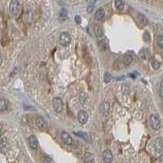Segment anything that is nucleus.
I'll use <instances>...</instances> for the list:
<instances>
[{
  "instance_id": "nucleus-33",
  "label": "nucleus",
  "mask_w": 163,
  "mask_h": 163,
  "mask_svg": "<svg viewBox=\"0 0 163 163\" xmlns=\"http://www.w3.org/2000/svg\"><path fill=\"white\" fill-rule=\"evenodd\" d=\"M159 162H160V163H163V154H162V155L160 156V158H159Z\"/></svg>"
},
{
  "instance_id": "nucleus-27",
  "label": "nucleus",
  "mask_w": 163,
  "mask_h": 163,
  "mask_svg": "<svg viewBox=\"0 0 163 163\" xmlns=\"http://www.w3.org/2000/svg\"><path fill=\"white\" fill-rule=\"evenodd\" d=\"M111 79H112L111 74L108 73H104V82H109L111 81Z\"/></svg>"
},
{
  "instance_id": "nucleus-5",
  "label": "nucleus",
  "mask_w": 163,
  "mask_h": 163,
  "mask_svg": "<svg viewBox=\"0 0 163 163\" xmlns=\"http://www.w3.org/2000/svg\"><path fill=\"white\" fill-rule=\"evenodd\" d=\"M150 125L154 130H159L161 128V122L160 120L156 115H151L150 116Z\"/></svg>"
},
{
  "instance_id": "nucleus-11",
  "label": "nucleus",
  "mask_w": 163,
  "mask_h": 163,
  "mask_svg": "<svg viewBox=\"0 0 163 163\" xmlns=\"http://www.w3.org/2000/svg\"><path fill=\"white\" fill-rule=\"evenodd\" d=\"M61 139L67 145H71L73 143V139L72 137L65 131L61 133Z\"/></svg>"
},
{
  "instance_id": "nucleus-16",
  "label": "nucleus",
  "mask_w": 163,
  "mask_h": 163,
  "mask_svg": "<svg viewBox=\"0 0 163 163\" xmlns=\"http://www.w3.org/2000/svg\"><path fill=\"white\" fill-rule=\"evenodd\" d=\"M8 106V101L5 99H1L0 100V112H3L7 108Z\"/></svg>"
},
{
  "instance_id": "nucleus-29",
  "label": "nucleus",
  "mask_w": 163,
  "mask_h": 163,
  "mask_svg": "<svg viewBox=\"0 0 163 163\" xmlns=\"http://www.w3.org/2000/svg\"><path fill=\"white\" fill-rule=\"evenodd\" d=\"M159 92H160V96L163 97V81L161 82V85H160V89H159Z\"/></svg>"
},
{
  "instance_id": "nucleus-8",
  "label": "nucleus",
  "mask_w": 163,
  "mask_h": 163,
  "mask_svg": "<svg viewBox=\"0 0 163 163\" xmlns=\"http://www.w3.org/2000/svg\"><path fill=\"white\" fill-rule=\"evenodd\" d=\"M154 148L158 153H162L163 152V141L161 138H157L154 141Z\"/></svg>"
},
{
  "instance_id": "nucleus-13",
  "label": "nucleus",
  "mask_w": 163,
  "mask_h": 163,
  "mask_svg": "<svg viewBox=\"0 0 163 163\" xmlns=\"http://www.w3.org/2000/svg\"><path fill=\"white\" fill-rule=\"evenodd\" d=\"M105 16V11L103 8H100L96 11L95 14V18L96 20H102Z\"/></svg>"
},
{
  "instance_id": "nucleus-2",
  "label": "nucleus",
  "mask_w": 163,
  "mask_h": 163,
  "mask_svg": "<svg viewBox=\"0 0 163 163\" xmlns=\"http://www.w3.org/2000/svg\"><path fill=\"white\" fill-rule=\"evenodd\" d=\"M60 42L62 46H69L71 42V36L68 32H63L60 35Z\"/></svg>"
},
{
  "instance_id": "nucleus-23",
  "label": "nucleus",
  "mask_w": 163,
  "mask_h": 163,
  "mask_svg": "<svg viewBox=\"0 0 163 163\" xmlns=\"http://www.w3.org/2000/svg\"><path fill=\"white\" fill-rule=\"evenodd\" d=\"M157 42H158V46L160 49L163 50V35H159L157 39Z\"/></svg>"
},
{
  "instance_id": "nucleus-1",
  "label": "nucleus",
  "mask_w": 163,
  "mask_h": 163,
  "mask_svg": "<svg viewBox=\"0 0 163 163\" xmlns=\"http://www.w3.org/2000/svg\"><path fill=\"white\" fill-rule=\"evenodd\" d=\"M9 11L11 14L14 17H17L20 15V11H21V5L20 2L18 0H11L10 2Z\"/></svg>"
},
{
  "instance_id": "nucleus-7",
  "label": "nucleus",
  "mask_w": 163,
  "mask_h": 163,
  "mask_svg": "<svg viewBox=\"0 0 163 163\" xmlns=\"http://www.w3.org/2000/svg\"><path fill=\"white\" fill-rule=\"evenodd\" d=\"M77 120L79 123L81 124H85L87 123V120H88V114L86 111L84 110H81L78 112V114H77Z\"/></svg>"
},
{
  "instance_id": "nucleus-22",
  "label": "nucleus",
  "mask_w": 163,
  "mask_h": 163,
  "mask_svg": "<svg viewBox=\"0 0 163 163\" xmlns=\"http://www.w3.org/2000/svg\"><path fill=\"white\" fill-rule=\"evenodd\" d=\"M95 34L98 37V38H100V37H103V31H102V29L100 26H95Z\"/></svg>"
},
{
  "instance_id": "nucleus-30",
  "label": "nucleus",
  "mask_w": 163,
  "mask_h": 163,
  "mask_svg": "<svg viewBox=\"0 0 163 163\" xmlns=\"http://www.w3.org/2000/svg\"><path fill=\"white\" fill-rule=\"evenodd\" d=\"M74 20H75V21H76L77 24H78V25H79V24H81L82 19H81V17H80L79 15H76V16H75V19H74Z\"/></svg>"
},
{
  "instance_id": "nucleus-31",
  "label": "nucleus",
  "mask_w": 163,
  "mask_h": 163,
  "mask_svg": "<svg viewBox=\"0 0 163 163\" xmlns=\"http://www.w3.org/2000/svg\"><path fill=\"white\" fill-rule=\"evenodd\" d=\"M94 10V5H89L87 7V12L88 13H92Z\"/></svg>"
},
{
  "instance_id": "nucleus-10",
  "label": "nucleus",
  "mask_w": 163,
  "mask_h": 163,
  "mask_svg": "<svg viewBox=\"0 0 163 163\" xmlns=\"http://www.w3.org/2000/svg\"><path fill=\"white\" fill-rule=\"evenodd\" d=\"M28 142H29V144H30V146L32 149L35 150L38 148V139L35 135H30L29 137Z\"/></svg>"
},
{
  "instance_id": "nucleus-28",
  "label": "nucleus",
  "mask_w": 163,
  "mask_h": 163,
  "mask_svg": "<svg viewBox=\"0 0 163 163\" xmlns=\"http://www.w3.org/2000/svg\"><path fill=\"white\" fill-rule=\"evenodd\" d=\"M43 163H53V162H52V160H51V158L50 157L46 156L44 158V160H43Z\"/></svg>"
},
{
  "instance_id": "nucleus-25",
  "label": "nucleus",
  "mask_w": 163,
  "mask_h": 163,
  "mask_svg": "<svg viewBox=\"0 0 163 163\" xmlns=\"http://www.w3.org/2000/svg\"><path fill=\"white\" fill-rule=\"evenodd\" d=\"M61 18H63V20H66L67 19V11L65 9H62L60 13V20Z\"/></svg>"
},
{
  "instance_id": "nucleus-9",
  "label": "nucleus",
  "mask_w": 163,
  "mask_h": 163,
  "mask_svg": "<svg viewBox=\"0 0 163 163\" xmlns=\"http://www.w3.org/2000/svg\"><path fill=\"white\" fill-rule=\"evenodd\" d=\"M110 112V104L108 102H104L100 105V112L104 117H107Z\"/></svg>"
},
{
  "instance_id": "nucleus-24",
  "label": "nucleus",
  "mask_w": 163,
  "mask_h": 163,
  "mask_svg": "<svg viewBox=\"0 0 163 163\" xmlns=\"http://www.w3.org/2000/svg\"><path fill=\"white\" fill-rule=\"evenodd\" d=\"M98 46L100 50H104L107 47V43L105 41H98Z\"/></svg>"
},
{
  "instance_id": "nucleus-34",
  "label": "nucleus",
  "mask_w": 163,
  "mask_h": 163,
  "mask_svg": "<svg viewBox=\"0 0 163 163\" xmlns=\"http://www.w3.org/2000/svg\"><path fill=\"white\" fill-rule=\"evenodd\" d=\"M2 62H3V58H2V56H1V54H0V66H1V65H2Z\"/></svg>"
},
{
  "instance_id": "nucleus-18",
  "label": "nucleus",
  "mask_w": 163,
  "mask_h": 163,
  "mask_svg": "<svg viewBox=\"0 0 163 163\" xmlns=\"http://www.w3.org/2000/svg\"><path fill=\"white\" fill-rule=\"evenodd\" d=\"M138 19H139V21L143 24V26L147 25L148 23V20L147 19V17L144 15H143L141 13H138Z\"/></svg>"
},
{
  "instance_id": "nucleus-4",
  "label": "nucleus",
  "mask_w": 163,
  "mask_h": 163,
  "mask_svg": "<svg viewBox=\"0 0 163 163\" xmlns=\"http://www.w3.org/2000/svg\"><path fill=\"white\" fill-rule=\"evenodd\" d=\"M52 104H53V107H54V109L56 110L57 112H61L63 110V101L61 100V98L59 97H56L53 99V101H52Z\"/></svg>"
},
{
  "instance_id": "nucleus-20",
  "label": "nucleus",
  "mask_w": 163,
  "mask_h": 163,
  "mask_svg": "<svg viewBox=\"0 0 163 163\" xmlns=\"http://www.w3.org/2000/svg\"><path fill=\"white\" fill-rule=\"evenodd\" d=\"M79 100L81 102L82 104H85L87 103V95L85 92H81L80 93V96H79Z\"/></svg>"
},
{
  "instance_id": "nucleus-12",
  "label": "nucleus",
  "mask_w": 163,
  "mask_h": 163,
  "mask_svg": "<svg viewBox=\"0 0 163 163\" xmlns=\"http://www.w3.org/2000/svg\"><path fill=\"white\" fill-rule=\"evenodd\" d=\"M35 124L37 127L39 128V129H42V128L46 127V121H45V119L43 117L39 116V117H36Z\"/></svg>"
},
{
  "instance_id": "nucleus-14",
  "label": "nucleus",
  "mask_w": 163,
  "mask_h": 163,
  "mask_svg": "<svg viewBox=\"0 0 163 163\" xmlns=\"http://www.w3.org/2000/svg\"><path fill=\"white\" fill-rule=\"evenodd\" d=\"M94 155L90 152H87L84 155V162L85 163H94Z\"/></svg>"
},
{
  "instance_id": "nucleus-3",
  "label": "nucleus",
  "mask_w": 163,
  "mask_h": 163,
  "mask_svg": "<svg viewBox=\"0 0 163 163\" xmlns=\"http://www.w3.org/2000/svg\"><path fill=\"white\" fill-rule=\"evenodd\" d=\"M10 148L9 142L7 138L5 136L0 138V152L2 153H6Z\"/></svg>"
},
{
  "instance_id": "nucleus-17",
  "label": "nucleus",
  "mask_w": 163,
  "mask_h": 163,
  "mask_svg": "<svg viewBox=\"0 0 163 163\" xmlns=\"http://www.w3.org/2000/svg\"><path fill=\"white\" fill-rule=\"evenodd\" d=\"M139 56L143 59H148L150 56V51H148L147 48H143L141 51H139Z\"/></svg>"
},
{
  "instance_id": "nucleus-26",
  "label": "nucleus",
  "mask_w": 163,
  "mask_h": 163,
  "mask_svg": "<svg viewBox=\"0 0 163 163\" xmlns=\"http://www.w3.org/2000/svg\"><path fill=\"white\" fill-rule=\"evenodd\" d=\"M143 40L145 41V42H150L151 41V37H150V34H149V33L148 32H144V34H143Z\"/></svg>"
},
{
  "instance_id": "nucleus-32",
  "label": "nucleus",
  "mask_w": 163,
  "mask_h": 163,
  "mask_svg": "<svg viewBox=\"0 0 163 163\" xmlns=\"http://www.w3.org/2000/svg\"><path fill=\"white\" fill-rule=\"evenodd\" d=\"M82 134V135H80L79 133H76V135H77V136H80V137L82 138H84V139H87V134L86 133H83V132H80Z\"/></svg>"
},
{
  "instance_id": "nucleus-15",
  "label": "nucleus",
  "mask_w": 163,
  "mask_h": 163,
  "mask_svg": "<svg viewBox=\"0 0 163 163\" xmlns=\"http://www.w3.org/2000/svg\"><path fill=\"white\" fill-rule=\"evenodd\" d=\"M132 61V56H131V55H129V54H126V55H124V56H123V63H124V65L126 66L130 65L131 64Z\"/></svg>"
},
{
  "instance_id": "nucleus-19",
  "label": "nucleus",
  "mask_w": 163,
  "mask_h": 163,
  "mask_svg": "<svg viewBox=\"0 0 163 163\" xmlns=\"http://www.w3.org/2000/svg\"><path fill=\"white\" fill-rule=\"evenodd\" d=\"M151 65L154 69H158L161 66V63L156 58L153 57V58H151Z\"/></svg>"
},
{
  "instance_id": "nucleus-21",
  "label": "nucleus",
  "mask_w": 163,
  "mask_h": 163,
  "mask_svg": "<svg viewBox=\"0 0 163 163\" xmlns=\"http://www.w3.org/2000/svg\"><path fill=\"white\" fill-rule=\"evenodd\" d=\"M114 4H115L116 8L118 10H122L124 8V2L122 0H116L114 2Z\"/></svg>"
},
{
  "instance_id": "nucleus-35",
  "label": "nucleus",
  "mask_w": 163,
  "mask_h": 163,
  "mask_svg": "<svg viewBox=\"0 0 163 163\" xmlns=\"http://www.w3.org/2000/svg\"><path fill=\"white\" fill-rule=\"evenodd\" d=\"M2 129H3V124H2V123H0V132L2 131Z\"/></svg>"
},
{
  "instance_id": "nucleus-6",
  "label": "nucleus",
  "mask_w": 163,
  "mask_h": 163,
  "mask_svg": "<svg viewBox=\"0 0 163 163\" xmlns=\"http://www.w3.org/2000/svg\"><path fill=\"white\" fill-rule=\"evenodd\" d=\"M112 153L111 152L110 149H105L103 153V159H104V162L105 163H111L112 161Z\"/></svg>"
}]
</instances>
